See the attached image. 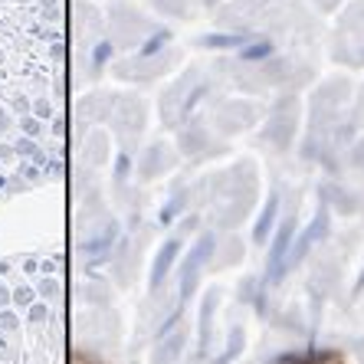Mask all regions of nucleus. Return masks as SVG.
I'll return each instance as SVG.
<instances>
[{
  "label": "nucleus",
  "instance_id": "obj_2",
  "mask_svg": "<svg viewBox=\"0 0 364 364\" xmlns=\"http://www.w3.org/2000/svg\"><path fill=\"white\" fill-rule=\"evenodd\" d=\"M73 364H99V361H92V358H82V355H73Z\"/></svg>",
  "mask_w": 364,
  "mask_h": 364
},
{
  "label": "nucleus",
  "instance_id": "obj_1",
  "mask_svg": "<svg viewBox=\"0 0 364 364\" xmlns=\"http://www.w3.org/2000/svg\"><path fill=\"white\" fill-rule=\"evenodd\" d=\"M279 364H348L341 351H302V355H282Z\"/></svg>",
  "mask_w": 364,
  "mask_h": 364
}]
</instances>
